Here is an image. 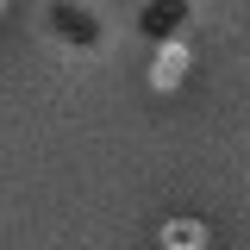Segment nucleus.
I'll list each match as a JSON object with an SVG mask.
<instances>
[{
    "instance_id": "f03ea898",
    "label": "nucleus",
    "mask_w": 250,
    "mask_h": 250,
    "mask_svg": "<svg viewBox=\"0 0 250 250\" xmlns=\"http://www.w3.org/2000/svg\"><path fill=\"white\" fill-rule=\"evenodd\" d=\"M182 75H188V44H163V50H156V69H150V82H156V88H175Z\"/></svg>"
},
{
    "instance_id": "20e7f679",
    "label": "nucleus",
    "mask_w": 250,
    "mask_h": 250,
    "mask_svg": "<svg viewBox=\"0 0 250 250\" xmlns=\"http://www.w3.org/2000/svg\"><path fill=\"white\" fill-rule=\"evenodd\" d=\"M57 31H62V38H94V19H88V13H69V6H62V13H57Z\"/></svg>"
},
{
    "instance_id": "7ed1b4c3",
    "label": "nucleus",
    "mask_w": 250,
    "mask_h": 250,
    "mask_svg": "<svg viewBox=\"0 0 250 250\" xmlns=\"http://www.w3.org/2000/svg\"><path fill=\"white\" fill-rule=\"evenodd\" d=\"M182 13H188L182 0H156L150 13H144V31H150V38H163V44H169V31L182 25Z\"/></svg>"
},
{
    "instance_id": "f257e3e1",
    "label": "nucleus",
    "mask_w": 250,
    "mask_h": 250,
    "mask_svg": "<svg viewBox=\"0 0 250 250\" xmlns=\"http://www.w3.org/2000/svg\"><path fill=\"white\" fill-rule=\"evenodd\" d=\"M156 244L163 250H200L207 244V225H200V219H169V225L156 231Z\"/></svg>"
}]
</instances>
